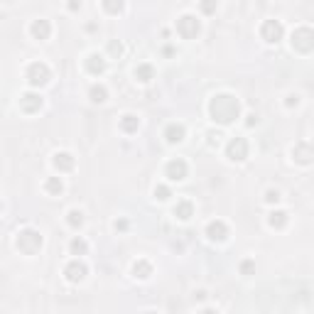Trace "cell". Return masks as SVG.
Wrapping results in <instances>:
<instances>
[{
    "instance_id": "cell-1",
    "label": "cell",
    "mask_w": 314,
    "mask_h": 314,
    "mask_svg": "<svg viewBox=\"0 0 314 314\" xmlns=\"http://www.w3.org/2000/svg\"><path fill=\"white\" fill-rule=\"evenodd\" d=\"M209 113H211V118H214L216 123L229 125L238 118L241 103H238V98H233V96H229V94H219L209 101Z\"/></svg>"
},
{
    "instance_id": "cell-2",
    "label": "cell",
    "mask_w": 314,
    "mask_h": 314,
    "mask_svg": "<svg viewBox=\"0 0 314 314\" xmlns=\"http://www.w3.org/2000/svg\"><path fill=\"white\" fill-rule=\"evenodd\" d=\"M17 248L25 253V255H35L42 248V233L35 229H22L17 233Z\"/></svg>"
},
{
    "instance_id": "cell-3",
    "label": "cell",
    "mask_w": 314,
    "mask_h": 314,
    "mask_svg": "<svg viewBox=\"0 0 314 314\" xmlns=\"http://www.w3.org/2000/svg\"><path fill=\"white\" fill-rule=\"evenodd\" d=\"M292 47L302 52V54H309L314 49V32L309 27H300L295 30V35H292Z\"/></svg>"
},
{
    "instance_id": "cell-4",
    "label": "cell",
    "mask_w": 314,
    "mask_h": 314,
    "mask_svg": "<svg viewBox=\"0 0 314 314\" xmlns=\"http://www.w3.org/2000/svg\"><path fill=\"white\" fill-rule=\"evenodd\" d=\"M177 32L179 37H184V40H194L202 32V25H199V20L194 15H182L177 20Z\"/></svg>"
},
{
    "instance_id": "cell-5",
    "label": "cell",
    "mask_w": 314,
    "mask_h": 314,
    "mask_svg": "<svg viewBox=\"0 0 314 314\" xmlns=\"http://www.w3.org/2000/svg\"><path fill=\"white\" fill-rule=\"evenodd\" d=\"M49 76H52V71H49L47 64H42V62H35V64L27 67V81L32 86H44V83L49 81Z\"/></svg>"
},
{
    "instance_id": "cell-6",
    "label": "cell",
    "mask_w": 314,
    "mask_h": 314,
    "mask_svg": "<svg viewBox=\"0 0 314 314\" xmlns=\"http://www.w3.org/2000/svg\"><path fill=\"white\" fill-rule=\"evenodd\" d=\"M260 35H263V40L265 42H280L282 40V35H285V27H282V22H277V20H265L263 22V30H260Z\"/></svg>"
},
{
    "instance_id": "cell-7",
    "label": "cell",
    "mask_w": 314,
    "mask_h": 314,
    "mask_svg": "<svg viewBox=\"0 0 314 314\" xmlns=\"http://www.w3.org/2000/svg\"><path fill=\"white\" fill-rule=\"evenodd\" d=\"M226 157L233 160V162L246 160L248 157V142L243 140V137H233L231 142H229V148H226Z\"/></svg>"
},
{
    "instance_id": "cell-8",
    "label": "cell",
    "mask_w": 314,
    "mask_h": 314,
    "mask_svg": "<svg viewBox=\"0 0 314 314\" xmlns=\"http://www.w3.org/2000/svg\"><path fill=\"white\" fill-rule=\"evenodd\" d=\"M187 172H189V167H187V162H184L182 157L169 160L167 167H164V175L172 179V182H182V179H187Z\"/></svg>"
},
{
    "instance_id": "cell-9",
    "label": "cell",
    "mask_w": 314,
    "mask_h": 314,
    "mask_svg": "<svg viewBox=\"0 0 314 314\" xmlns=\"http://www.w3.org/2000/svg\"><path fill=\"white\" fill-rule=\"evenodd\" d=\"M64 275H67L69 282H81L83 277H86V265H83L81 260H71L67 268H64Z\"/></svg>"
},
{
    "instance_id": "cell-10",
    "label": "cell",
    "mask_w": 314,
    "mask_h": 314,
    "mask_svg": "<svg viewBox=\"0 0 314 314\" xmlns=\"http://www.w3.org/2000/svg\"><path fill=\"white\" fill-rule=\"evenodd\" d=\"M206 236H209L211 241H226V236H229V226H226L223 221H211V223L206 226Z\"/></svg>"
},
{
    "instance_id": "cell-11",
    "label": "cell",
    "mask_w": 314,
    "mask_h": 314,
    "mask_svg": "<svg viewBox=\"0 0 314 314\" xmlns=\"http://www.w3.org/2000/svg\"><path fill=\"white\" fill-rule=\"evenodd\" d=\"M184 125L182 123H169L167 128H164V140L169 142V145H175V142H182L184 140Z\"/></svg>"
},
{
    "instance_id": "cell-12",
    "label": "cell",
    "mask_w": 314,
    "mask_h": 314,
    "mask_svg": "<svg viewBox=\"0 0 314 314\" xmlns=\"http://www.w3.org/2000/svg\"><path fill=\"white\" fill-rule=\"evenodd\" d=\"M20 108L25 113H35V110L42 108V96L40 94H25L20 98Z\"/></svg>"
},
{
    "instance_id": "cell-13",
    "label": "cell",
    "mask_w": 314,
    "mask_h": 314,
    "mask_svg": "<svg viewBox=\"0 0 314 314\" xmlns=\"http://www.w3.org/2000/svg\"><path fill=\"white\" fill-rule=\"evenodd\" d=\"M30 32H32L35 40H49V35H52V25H49L47 20H35L32 27H30Z\"/></svg>"
},
{
    "instance_id": "cell-14",
    "label": "cell",
    "mask_w": 314,
    "mask_h": 314,
    "mask_svg": "<svg viewBox=\"0 0 314 314\" xmlns=\"http://www.w3.org/2000/svg\"><path fill=\"white\" fill-rule=\"evenodd\" d=\"M292 157L302 164H309L312 162V145L309 142H300V145H295V150H292Z\"/></svg>"
},
{
    "instance_id": "cell-15",
    "label": "cell",
    "mask_w": 314,
    "mask_h": 314,
    "mask_svg": "<svg viewBox=\"0 0 314 314\" xmlns=\"http://www.w3.org/2000/svg\"><path fill=\"white\" fill-rule=\"evenodd\" d=\"M86 69L91 71V74H103L106 71V59L101 54H89L86 59Z\"/></svg>"
},
{
    "instance_id": "cell-16",
    "label": "cell",
    "mask_w": 314,
    "mask_h": 314,
    "mask_svg": "<svg viewBox=\"0 0 314 314\" xmlns=\"http://www.w3.org/2000/svg\"><path fill=\"white\" fill-rule=\"evenodd\" d=\"M54 167L59 169V172H69V169H74V157H71L69 152H56Z\"/></svg>"
},
{
    "instance_id": "cell-17",
    "label": "cell",
    "mask_w": 314,
    "mask_h": 314,
    "mask_svg": "<svg viewBox=\"0 0 314 314\" xmlns=\"http://www.w3.org/2000/svg\"><path fill=\"white\" fill-rule=\"evenodd\" d=\"M175 216L177 219H182V221H187V219H191L194 216V206H191V202H177V206H175Z\"/></svg>"
},
{
    "instance_id": "cell-18",
    "label": "cell",
    "mask_w": 314,
    "mask_h": 314,
    "mask_svg": "<svg viewBox=\"0 0 314 314\" xmlns=\"http://www.w3.org/2000/svg\"><path fill=\"white\" fill-rule=\"evenodd\" d=\"M133 273H135V277L145 280V277H150L152 275V265L148 263V260H137L135 265H133Z\"/></svg>"
},
{
    "instance_id": "cell-19",
    "label": "cell",
    "mask_w": 314,
    "mask_h": 314,
    "mask_svg": "<svg viewBox=\"0 0 314 314\" xmlns=\"http://www.w3.org/2000/svg\"><path fill=\"white\" fill-rule=\"evenodd\" d=\"M89 96H91V101H96V103H103V101L108 98V91H106V86L94 83V86L89 89Z\"/></svg>"
},
{
    "instance_id": "cell-20",
    "label": "cell",
    "mask_w": 314,
    "mask_h": 314,
    "mask_svg": "<svg viewBox=\"0 0 314 314\" xmlns=\"http://www.w3.org/2000/svg\"><path fill=\"white\" fill-rule=\"evenodd\" d=\"M135 79L137 81H150V79H155V69L150 64H140L135 69Z\"/></svg>"
},
{
    "instance_id": "cell-21",
    "label": "cell",
    "mask_w": 314,
    "mask_h": 314,
    "mask_svg": "<svg viewBox=\"0 0 314 314\" xmlns=\"http://www.w3.org/2000/svg\"><path fill=\"white\" fill-rule=\"evenodd\" d=\"M44 189L49 191V194H54V196H59L62 189H64V184H62V179L59 177H49L47 182H44Z\"/></svg>"
},
{
    "instance_id": "cell-22",
    "label": "cell",
    "mask_w": 314,
    "mask_h": 314,
    "mask_svg": "<svg viewBox=\"0 0 314 314\" xmlns=\"http://www.w3.org/2000/svg\"><path fill=\"white\" fill-rule=\"evenodd\" d=\"M268 223H270L273 229H282V226L287 223V214H285V211H273V214H270V219H268Z\"/></svg>"
},
{
    "instance_id": "cell-23",
    "label": "cell",
    "mask_w": 314,
    "mask_h": 314,
    "mask_svg": "<svg viewBox=\"0 0 314 314\" xmlns=\"http://www.w3.org/2000/svg\"><path fill=\"white\" fill-rule=\"evenodd\" d=\"M67 221H69V226H71V229H81V226H83V214H81V211H76V209H71V211H69V216H67Z\"/></svg>"
},
{
    "instance_id": "cell-24",
    "label": "cell",
    "mask_w": 314,
    "mask_h": 314,
    "mask_svg": "<svg viewBox=\"0 0 314 314\" xmlns=\"http://www.w3.org/2000/svg\"><path fill=\"white\" fill-rule=\"evenodd\" d=\"M140 121H137L135 116H123V121H121V128H123L125 133H135Z\"/></svg>"
},
{
    "instance_id": "cell-25",
    "label": "cell",
    "mask_w": 314,
    "mask_h": 314,
    "mask_svg": "<svg viewBox=\"0 0 314 314\" xmlns=\"http://www.w3.org/2000/svg\"><path fill=\"white\" fill-rule=\"evenodd\" d=\"M103 10L110 15H118L123 10V0H103Z\"/></svg>"
},
{
    "instance_id": "cell-26",
    "label": "cell",
    "mask_w": 314,
    "mask_h": 314,
    "mask_svg": "<svg viewBox=\"0 0 314 314\" xmlns=\"http://www.w3.org/2000/svg\"><path fill=\"white\" fill-rule=\"evenodd\" d=\"M69 248H71L74 255H83V253H86V241H83V238H74Z\"/></svg>"
},
{
    "instance_id": "cell-27",
    "label": "cell",
    "mask_w": 314,
    "mask_h": 314,
    "mask_svg": "<svg viewBox=\"0 0 314 314\" xmlns=\"http://www.w3.org/2000/svg\"><path fill=\"white\" fill-rule=\"evenodd\" d=\"M202 13L204 15L216 13V0H202Z\"/></svg>"
},
{
    "instance_id": "cell-28",
    "label": "cell",
    "mask_w": 314,
    "mask_h": 314,
    "mask_svg": "<svg viewBox=\"0 0 314 314\" xmlns=\"http://www.w3.org/2000/svg\"><path fill=\"white\" fill-rule=\"evenodd\" d=\"M155 196H157L160 202H164V199H169V189H167L164 184H157V187H155Z\"/></svg>"
},
{
    "instance_id": "cell-29",
    "label": "cell",
    "mask_w": 314,
    "mask_h": 314,
    "mask_svg": "<svg viewBox=\"0 0 314 314\" xmlns=\"http://www.w3.org/2000/svg\"><path fill=\"white\" fill-rule=\"evenodd\" d=\"M108 52L113 56H121V54H123V44H121V42H110V44H108Z\"/></svg>"
},
{
    "instance_id": "cell-30",
    "label": "cell",
    "mask_w": 314,
    "mask_h": 314,
    "mask_svg": "<svg viewBox=\"0 0 314 314\" xmlns=\"http://www.w3.org/2000/svg\"><path fill=\"white\" fill-rule=\"evenodd\" d=\"M219 142H221V133L211 130V133H209V145H219Z\"/></svg>"
},
{
    "instance_id": "cell-31",
    "label": "cell",
    "mask_w": 314,
    "mask_h": 314,
    "mask_svg": "<svg viewBox=\"0 0 314 314\" xmlns=\"http://www.w3.org/2000/svg\"><path fill=\"white\" fill-rule=\"evenodd\" d=\"M253 268H255V265H253V260H243V265H241L243 275H250V273H253Z\"/></svg>"
},
{
    "instance_id": "cell-32",
    "label": "cell",
    "mask_w": 314,
    "mask_h": 314,
    "mask_svg": "<svg viewBox=\"0 0 314 314\" xmlns=\"http://www.w3.org/2000/svg\"><path fill=\"white\" fill-rule=\"evenodd\" d=\"M277 199H280V191L270 189L268 194H265V202H270V204H273V202H277Z\"/></svg>"
},
{
    "instance_id": "cell-33",
    "label": "cell",
    "mask_w": 314,
    "mask_h": 314,
    "mask_svg": "<svg viewBox=\"0 0 314 314\" xmlns=\"http://www.w3.org/2000/svg\"><path fill=\"white\" fill-rule=\"evenodd\" d=\"M79 8H81L79 0H71V3H69V10H79Z\"/></svg>"
},
{
    "instance_id": "cell-34",
    "label": "cell",
    "mask_w": 314,
    "mask_h": 314,
    "mask_svg": "<svg viewBox=\"0 0 314 314\" xmlns=\"http://www.w3.org/2000/svg\"><path fill=\"white\" fill-rule=\"evenodd\" d=\"M116 229H118V231H125V229H128V223H125V221H116Z\"/></svg>"
},
{
    "instance_id": "cell-35",
    "label": "cell",
    "mask_w": 314,
    "mask_h": 314,
    "mask_svg": "<svg viewBox=\"0 0 314 314\" xmlns=\"http://www.w3.org/2000/svg\"><path fill=\"white\" fill-rule=\"evenodd\" d=\"M246 123H248V125H255V123H258V116H248Z\"/></svg>"
},
{
    "instance_id": "cell-36",
    "label": "cell",
    "mask_w": 314,
    "mask_h": 314,
    "mask_svg": "<svg viewBox=\"0 0 314 314\" xmlns=\"http://www.w3.org/2000/svg\"><path fill=\"white\" fill-rule=\"evenodd\" d=\"M287 106H297V96H290L287 98Z\"/></svg>"
}]
</instances>
